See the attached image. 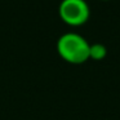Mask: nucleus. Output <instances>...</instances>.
I'll list each match as a JSON object with an SVG mask.
<instances>
[{"mask_svg": "<svg viewBox=\"0 0 120 120\" xmlns=\"http://www.w3.org/2000/svg\"><path fill=\"white\" fill-rule=\"evenodd\" d=\"M89 44L81 35L66 32L57 41V52L63 61L72 65H80L89 60Z\"/></svg>", "mask_w": 120, "mask_h": 120, "instance_id": "f257e3e1", "label": "nucleus"}, {"mask_svg": "<svg viewBox=\"0 0 120 120\" xmlns=\"http://www.w3.org/2000/svg\"><path fill=\"white\" fill-rule=\"evenodd\" d=\"M58 13L66 25L81 26L90 17V9L85 0H62Z\"/></svg>", "mask_w": 120, "mask_h": 120, "instance_id": "f03ea898", "label": "nucleus"}, {"mask_svg": "<svg viewBox=\"0 0 120 120\" xmlns=\"http://www.w3.org/2000/svg\"><path fill=\"white\" fill-rule=\"evenodd\" d=\"M107 56V49L101 43H94L89 47V58L93 61H102Z\"/></svg>", "mask_w": 120, "mask_h": 120, "instance_id": "7ed1b4c3", "label": "nucleus"}, {"mask_svg": "<svg viewBox=\"0 0 120 120\" xmlns=\"http://www.w3.org/2000/svg\"><path fill=\"white\" fill-rule=\"evenodd\" d=\"M102 1H109V0H102Z\"/></svg>", "mask_w": 120, "mask_h": 120, "instance_id": "20e7f679", "label": "nucleus"}]
</instances>
